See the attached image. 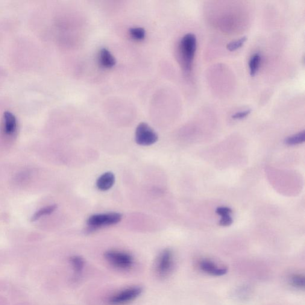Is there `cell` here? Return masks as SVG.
<instances>
[{
    "instance_id": "obj_1",
    "label": "cell",
    "mask_w": 305,
    "mask_h": 305,
    "mask_svg": "<svg viewBox=\"0 0 305 305\" xmlns=\"http://www.w3.org/2000/svg\"><path fill=\"white\" fill-rule=\"evenodd\" d=\"M197 41L194 34H188L182 38L180 43V51L183 58L184 67L186 71L192 68L196 51Z\"/></svg>"
},
{
    "instance_id": "obj_2",
    "label": "cell",
    "mask_w": 305,
    "mask_h": 305,
    "mask_svg": "<svg viewBox=\"0 0 305 305\" xmlns=\"http://www.w3.org/2000/svg\"><path fill=\"white\" fill-rule=\"evenodd\" d=\"M104 256L111 266L122 270L130 269L134 265V257L127 252L108 251L105 252Z\"/></svg>"
},
{
    "instance_id": "obj_3",
    "label": "cell",
    "mask_w": 305,
    "mask_h": 305,
    "mask_svg": "<svg viewBox=\"0 0 305 305\" xmlns=\"http://www.w3.org/2000/svg\"><path fill=\"white\" fill-rule=\"evenodd\" d=\"M174 268V258L170 249L161 252L155 262V271L160 278H165L171 274Z\"/></svg>"
},
{
    "instance_id": "obj_4",
    "label": "cell",
    "mask_w": 305,
    "mask_h": 305,
    "mask_svg": "<svg viewBox=\"0 0 305 305\" xmlns=\"http://www.w3.org/2000/svg\"><path fill=\"white\" fill-rule=\"evenodd\" d=\"M122 215L121 213L111 212L96 214L91 216L87 220V225L91 230L107 227L118 224L121 221Z\"/></svg>"
},
{
    "instance_id": "obj_5",
    "label": "cell",
    "mask_w": 305,
    "mask_h": 305,
    "mask_svg": "<svg viewBox=\"0 0 305 305\" xmlns=\"http://www.w3.org/2000/svg\"><path fill=\"white\" fill-rule=\"evenodd\" d=\"M158 136L146 123H140L136 131V142L138 145L148 146L157 142Z\"/></svg>"
},
{
    "instance_id": "obj_6",
    "label": "cell",
    "mask_w": 305,
    "mask_h": 305,
    "mask_svg": "<svg viewBox=\"0 0 305 305\" xmlns=\"http://www.w3.org/2000/svg\"><path fill=\"white\" fill-rule=\"evenodd\" d=\"M143 292V289L140 287H132L122 290L111 296L109 299L110 304L114 305H121L130 303L139 297Z\"/></svg>"
},
{
    "instance_id": "obj_7",
    "label": "cell",
    "mask_w": 305,
    "mask_h": 305,
    "mask_svg": "<svg viewBox=\"0 0 305 305\" xmlns=\"http://www.w3.org/2000/svg\"><path fill=\"white\" fill-rule=\"evenodd\" d=\"M200 268L205 273L213 276H221L227 272V269L225 267L219 266L209 260H202L200 263Z\"/></svg>"
},
{
    "instance_id": "obj_8",
    "label": "cell",
    "mask_w": 305,
    "mask_h": 305,
    "mask_svg": "<svg viewBox=\"0 0 305 305\" xmlns=\"http://www.w3.org/2000/svg\"><path fill=\"white\" fill-rule=\"evenodd\" d=\"M115 177L113 173L108 172L104 173L98 178L96 185L99 190L107 191L113 187Z\"/></svg>"
},
{
    "instance_id": "obj_9",
    "label": "cell",
    "mask_w": 305,
    "mask_h": 305,
    "mask_svg": "<svg viewBox=\"0 0 305 305\" xmlns=\"http://www.w3.org/2000/svg\"><path fill=\"white\" fill-rule=\"evenodd\" d=\"M3 119L5 133L8 135L13 134L17 128V121L15 116L9 111H5Z\"/></svg>"
},
{
    "instance_id": "obj_10",
    "label": "cell",
    "mask_w": 305,
    "mask_h": 305,
    "mask_svg": "<svg viewBox=\"0 0 305 305\" xmlns=\"http://www.w3.org/2000/svg\"><path fill=\"white\" fill-rule=\"evenodd\" d=\"M100 63L105 68H111L115 65L116 60L111 52L105 49H102L100 52Z\"/></svg>"
},
{
    "instance_id": "obj_11",
    "label": "cell",
    "mask_w": 305,
    "mask_h": 305,
    "mask_svg": "<svg viewBox=\"0 0 305 305\" xmlns=\"http://www.w3.org/2000/svg\"><path fill=\"white\" fill-rule=\"evenodd\" d=\"M57 207L56 204H52L51 205V206L42 208V209L38 210L37 212L34 214V215L32 216L31 221H36L44 216L51 215V214L54 212Z\"/></svg>"
},
{
    "instance_id": "obj_12",
    "label": "cell",
    "mask_w": 305,
    "mask_h": 305,
    "mask_svg": "<svg viewBox=\"0 0 305 305\" xmlns=\"http://www.w3.org/2000/svg\"><path fill=\"white\" fill-rule=\"evenodd\" d=\"M70 262L76 274H80L83 271L85 266V260L83 257L73 256L70 258Z\"/></svg>"
},
{
    "instance_id": "obj_13",
    "label": "cell",
    "mask_w": 305,
    "mask_h": 305,
    "mask_svg": "<svg viewBox=\"0 0 305 305\" xmlns=\"http://www.w3.org/2000/svg\"><path fill=\"white\" fill-rule=\"evenodd\" d=\"M305 140V132L303 131L301 132V133L294 135V136L287 138L284 142H285L287 145L294 146L304 143Z\"/></svg>"
},
{
    "instance_id": "obj_14",
    "label": "cell",
    "mask_w": 305,
    "mask_h": 305,
    "mask_svg": "<svg viewBox=\"0 0 305 305\" xmlns=\"http://www.w3.org/2000/svg\"><path fill=\"white\" fill-rule=\"evenodd\" d=\"M261 57L259 53H256L252 55L250 61H249V67H250V73L252 76L256 75L258 68H259Z\"/></svg>"
},
{
    "instance_id": "obj_15",
    "label": "cell",
    "mask_w": 305,
    "mask_h": 305,
    "mask_svg": "<svg viewBox=\"0 0 305 305\" xmlns=\"http://www.w3.org/2000/svg\"><path fill=\"white\" fill-rule=\"evenodd\" d=\"M290 281H291L292 286L296 287V288L299 289H304L305 288V280L304 275L300 274L293 275Z\"/></svg>"
},
{
    "instance_id": "obj_16",
    "label": "cell",
    "mask_w": 305,
    "mask_h": 305,
    "mask_svg": "<svg viewBox=\"0 0 305 305\" xmlns=\"http://www.w3.org/2000/svg\"><path fill=\"white\" fill-rule=\"evenodd\" d=\"M130 34L133 39L141 41L145 39L146 37V31L142 28H131Z\"/></svg>"
},
{
    "instance_id": "obj_17",
    "label": "cell",
    "mask_w": 305,
    "mask_h": 305,
    "mask_svg": "<svg viewBox=\"0 0 305 305\" xmlns=\"http://www.w3.org/2000/svg\"><path fill=\"white\" fill-rule=\"evenodd\" d=\"M246 40H247V38H246V37H243L238 40L231 42L228 44L227 49L230 51H235L236 50L241 48V47L244 45Z\"/></svg>"
},
{
    "instance_id": "obj_18",
    "label": "cell",
    "mask_w": 305,
    "mask_h": 305,
    "mask_svg": "<svg viewBox=\"0 0 305 305\" xmlns=\"http://www.w3.org/2000/svg\"><path fill=\"white\" fill-rule=\"evenodd\" d=\"M233 220L230 215L222 216L219 221V225L222 227H228L233 224Z\"/></svg>"
},
{
    "instance_id": "obj_19",
    "label": "cell",
    "mask_w": 305,
    "mask_h": 305,
    "mask_svg": "<svg viewBox=\"0 0 305 305\" xmlns=\"http://www.w3.org/2000/svg\"><path fill=\"white\" fill-rule=\"evenodd\" d=\"M232 212L233 210L230 207L226 206L218 207L216 210V213L221 216L230 215Z\"/></svg>"
},
{
    "instance_id": "obj_20",
    "label": "cell",
    "mask_w": 305,
    "mask_h": 305,
    "mask_svg": "<svg viewBox=\"0 0 305 305\" xmlns=\"http://www.w3.org/2000/svg\"><path fill=\"white\" fill-rule=\"evenodd\" d=\"M251 113V109L240 111V112L234 114L233 115H232V118L234 119H242L248 116Z\"/></svg>"
}]
</instances>
